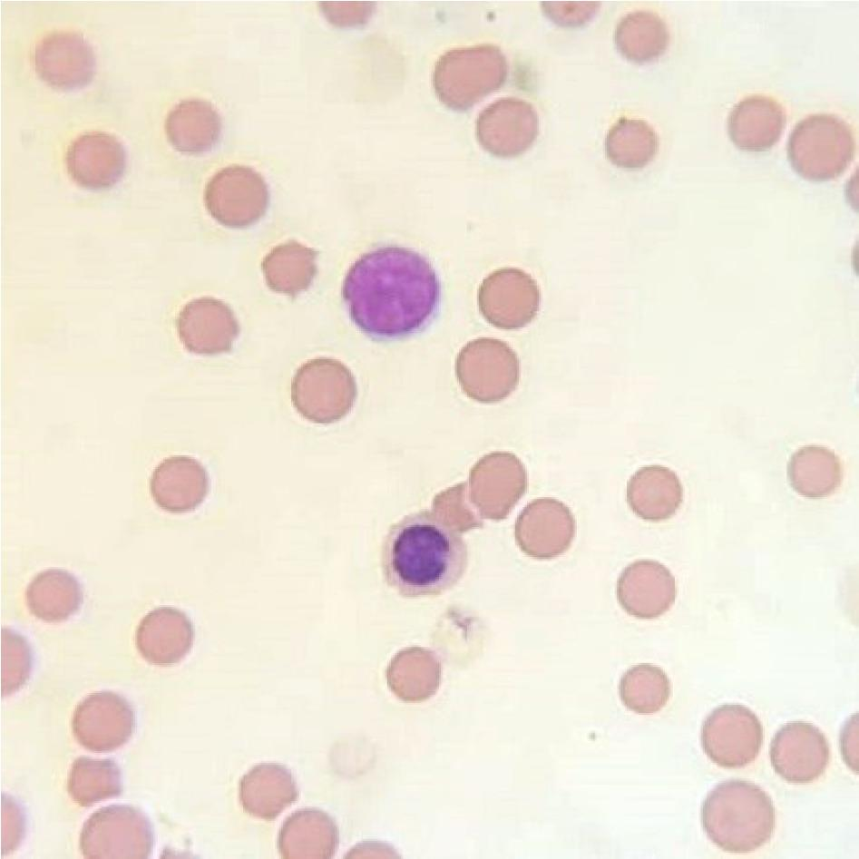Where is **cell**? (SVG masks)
Instances as JSON below:
<instances>
[{
  "mask_svg": "<svg viewBox=\"0 0 859 859\" xmlns=\"http://www.w3.org/2000/svg\"><path fill=\"white\" fill-rule=\"evenodd\" d=\"M342 296L359 330L376 340H395L423 330L433 320L441 284L425 257L412 249L386 246L354 262Z\"/></svg>",
  "mask_w": 859,
  "mask_h": 859,
  "instance_id": "1",
  "label": "cell"
},
{
  "mask_svg": "<svg viewBox=\"0 0 859 859\" xmlns=\"http://www.w3.org/2000/svg\"><path fill=\"white\" fill-rule=\"evenodd\" d=\"M467 562L462 535L430 511L410 513L393 524L382 545L384 578L405 598L447 591L461 580Z\"/></svg>",
  "mask_w": 859,
  "mask_h": 859,
  "instance_id": "2",
  "label": "cell"
},
{
  "mask_svg": "<svg viewBox=\"0 0 859 859\" xmlns=\"http://www.w3.org/2000/svg\"><path fill=\"white\" fill-rule=\"evenodd\" d=\"M701 824L710 841L723 851L751 853L771 840L775 806L759 786L727 780L708 794L701 806Z\"/></svg>",
  "mask_w": 859,
  "mask_h": 859,
  "instance_id": "3",
  "label": "cell"
},
{
  "mask_svg": "<svg viewBox=\"0 0 859 859\" xmlns=\"http://www.w3.org/2000/svg\"><path fill=\"white\" fill-rule=\"evenodd\" d=\"M508 63L502 49L481 44L446 51L435 62L432 83L447 107L467 110L506 81Z\"/></svg>",
  "mask_w": 859,
  "mask_h": 859,
  "instance_id": "4",
  "label": "cell"
},
{
  "mask_svg": "<svg viewBox=\"0 0 859 859\" xmlns=\"http://www.w3.org/2000/svg\"><path fill=\"white\" fill-rule=\"evenodd\" d=\"M855 137L850 124L832 113L811 114L790 133L787 157L805 180L826 181L842 175L854 158Z\"/></svg>",
  "mask_w": 859,
  "mask_h": 859,
  "instance_id": "5",
  "label": "cell"
},
{
  "mask_svg": "<svg viewBox=\"0 0 859 859\" xmlns=\"http://www.w3.org/2000/svg\"><path fill=\"white\" fill-rule=\"evenodd\" d=\"M153 846L151 821L131 805L96 810L85 820L79 838L84 858H149Z\"/></svg>",
  "mask_w": 859,
  "mask_h": 859,
  "instance_id": "6",
  "label": "cell"
},
{
  "mask_svg": "<svg viewBox=\"0 0 859 859\" xmlns=\"http://www.w3.org/2000/svg\"><path fill=\"white\" fill-rule=\"evenodd\" d=\"M291 402L307 421L330 424L350 409L356 388L349 370L339 361L315 358L300 366L291 381Z\"/></svg>",
  "mask_w": 859,
  "mask_h": 859,
  "instance_id": "7",
  "label": "cell"
},
{
  "mask_svg": "<svg viewBox=\"0 0 859 859\" xmlns=\"http://www.w3.org/2000/svg\"><path fill=\"white\" fill-rule=\"evenodd\" d=\"M204 204L220 224L245 229L265 215L269 191L262 175L253 168L231 165L217 171L208 181Z\"/></svg>",
  "mask_w": 859,
  "mask_h": 859,
  "instance_id": "8",
  "label": "cell"
},
{
  "mask_svg": "<svg viewBox=\"0 0 859 859\" xmlns=\"http://www.w3.org/2000/svg\"><path fill=\"white\" fill-rule=\"evenodd\" d=\"M764 739L762 723L748 708L725 704L716 708L701 727V745L708 757L725 768H740L757 757Z\"/></svg>",
  "mask_w": 859,
  "mask_h": 859,
  "instance_id": "9",
  "label": "cell"
},
{
  "mask_svg": "<svg viewBox=\"0 0 859 859\" xmlns=\"http://www.w3.org/2000/svg\"><path fill=\"white\" fill-rule=\"evenodd\" d=\"M71 727L77 742L89 751L112 752L126 744L136 727L135 712L122 696L92 693L75 707Z\"/></svg>",
  "mask_w": 859,
  "mask_h": 859,
  "instance_id": "10",
  "label": "cell"
},
{
  "mask_svg": "<svg viewBox=\"0 0 859 859\" xmlns=\"http://www.w3.org/2000/svg\"><path fill=\"white\" fill-rule=\"evenodd\" d=\"M483 317L503 329L522 328L536 317L541 292L534 278L515 268H504L486 277L478 290Z\"/></svg>",
  "mask_w": 859,
  "mask_h": 859,
  "instance_id": "11",
  "label": "cell"
},
{
  "mask_svg": "<svg viewBox=\"0 0 859 859\" xmlns=\"http://www.w3.org/2000/svg\"><path fill=\"white\" fill-rule=\"evenodd\" d=\"M539 133V117L533 105L517 97L500 98L479 113L475 136L491 154L515 157L526 151Z\"/></svg>",
  "mask_w": 859,
  "mask_h": 859,
  "instance_id": "12",
  "label": "cell"
},
{
  "mask_svg": "<svg viewBox=\"0 0 859 859\" xmlns=\"http://www.w3.org/2000/svg\"><path fill=\"white\" fill-rule=\"evenodd\" d=\"M769 756L774 770L783 779L807 784L825 773L830 747L817 727L805 721H793L782 726L775 734Z\"/></svg>",
  "mask_w": 859,
  "mask_h": 859,
  "instance_id": "13",
  "label": "cell"
},
{
  "mask_svg": "<svg viewBox=\"0 0 859 859\" xmlns=\"http://www.w3.org/2000/svg\"><path fill=\"white\" fill-rule=\"evenodd\" d=\"M95 55L90 44L78 33L54 31L36 44L34 65L38 76L59 90L83 87L93 77Z\"/></svg>",
  "mask_w": 859,
  "mask_h": 859,
  "instance_id": "14",
  "label": "cell"
},
{
  "mask_svg": "<svg viewBox=\"0 0 859 859\" xmlns=\"http://www.w3.org/2000/svg\"><path fill=\"white\" fill-rule=\"evenodd\" d=\"M576 520L562 502L543 497L532 501L516 525L521 549L538 560L554 559L571 547L576 535Z\"/></svg>",
  "mask_w": 859,
  "mask_h": 859,
  "instance_id": "15",
  "label": "cell"
},
{
  "mask_svg": "<svg viewBox=\"0 0 859 859\" xmlns=\"http://www.w3.org/2000/svg\"><path fill=\"white\" fill-rule=\"evenodd\" d=\"M176 328L187 350L206 356L229 352L239 334L232 309L214 298L187 303L177 317Z\"/></svg>",
  "mask_w": 859,
  "mask_h": 859,
  "instance_id": "16",
  "label": "cell"
},
{
  "mask_svg": "<svg viewBox=\"0 0 859 859\" xmlns=\"http://www.w3.org/2000/svg\"><path fill=\"white\" fill-rule=\"evenodd\" d=\"M617 599L630 616L641 620L658 618L674 604L676 581L670 571L654 560H639L620 573L616 586Z\"/></svg>",
  "mask_w": 859,
  "mask_h": 859,
  "instance_id": "17",
  "label": "cell"
},
{
  "mask_svg": "<svg viewBox=\"0 0 859 859\" xmlns=\"http://www.w3.org/2000/svg\"><path fill=\"white\" fill-rule=\"evenodd\" d=\"M68 174L79 186L103 190L122 178L126 166V152L112 134L85 132L68 147L65 155Z\"/></svg>",
  "mask_w": 859,
  "mask_h": 859,
  "instance_id": "18",
  "label": "cell"
},
{
  "mask_svg": "<svg viewBox=\"0 0 859 859\" xmlns=\"http://www.w3.org/2000/svg\"><path fill=\"white\" fill-rule=\"evenodd\" d=\"M194 629L190 618L172 607H159L147 613L135 632V645L149 663L171 666L191 649Z\"/></svg>",
  "mask_w": 859,
  "mask_h": 859,
  "instance_id": "19",
  "label": "cell"
},
{
  "mask_svg": "<svg viewBox=\"0 0 859 859\" xmlns=\"http://www.w3.org/2000/svg\"><path fill=\"white\" fill-rule=\"evenodd\" d=\"M209 475L203 465L187 455L164 459L153 470L150 492L156 504L166 512L193 511L209 492Z\"/></svg>",
  "mask_w": 859,
  "mask_h": 859,
  "instance_id": "20",
  "label": "cell"
},
{
  "mask_svg": "<svg viewBox=\"0 0 859 859\" xmlns=\"http://www.w3.org/2000/svg\"><path fill=\"white\" fill-rule=\"evenodd\" d=\"M786 125L783 106L773 97L751 94L740 100L727 118L732 142L746 151H766L780 139Z\"/></svg>",
  "mask_w": 859,
  "mask_h": 859,
  "instance_id": "21",
  "label": "cell"
},
{
  "mask_svg": "<svg viewBox=\"0 0 859 859\" xmlns=\"http://www.w3.org/2000/svg\"><path fill=\"white\" fill-rule=\"evenodd\" d=\"M298 795L291 772L279 764H259L239 781V796L243 810L263 820L278 817L297 801Z\"/></svg>",
  "mask_w": 859,
  "mask_h": 859,
  "instance_id": "22",
  "label": "cell"
},
{
  "mask_svg": "<svg viewBox=\"0 0 859 859\" xmlns=\"http://www.w3.org/2000/svg\"><path fill=\"white\" fill-rule=\"evenodd\" d=\"M339 842L334 819L317 808L292 813L278 836V850L283 858H331Z\"/></svg>",
  "mask_w": 859,
  "mask_h": 859,
  "instance_id": "23",
  "label": "cell"
},
{
  "mask_svg": "<svg viewBox=\"0 0 859 859\" xmlns=\"http://www.w3.org/2000/svg\"><path fill=\"white\" fill-rule=\"evenodd\" d=\"M626 494L630 508L638 517L661 522L677 512L684 493L674 471L662 465H647L631 475Z\"/></svg>",
  "mask_w": 859,
  "mask_h": 859,
  "instance_id": "24",
  "label": "cell"
},
{
  "mask_svg": "<svg viewBox=\"0 0 859 859\" xmlns=\"http://www.w3.org/2000/svg\"><path fill=\"white\" fill-rule=\"evenodd\" d=\"M221 117L215 107L201 99L180 102L168 113L165 132L172 147L183 153L210 151L219 142Z\"/></svg>",
  "mask_w": 859,
  "mask_h": 859,
  "instance_id": "25",
  "label": "cell"
},
{
  "mask_svg": "<svg viewBox=\"0 0 859 859\" xmlns=\"http://www.w3.org/2000/svg\"><path fill=\"white\" fill-rule=\"evenodd\" d=\"M83 600V590L76 578L57 568L38 573L25 591L29 610L46 622L67 620L79 610Z\"/></svg>",
  "mask_w": 859,
  "mask_h": 859,
  "instance_id": "26",
  "label": "cell"
},
{
  "mask_svg": "<svg viewBox=\"0 0 859 859\" xmlns=\"http://www.w3.org/2000/svg\"><path fill=\"white\" fill-rule=\"evenodd\" d=\"M787 474L790 485L798 494L819 499L830 496L840 487L843 468L832 449L805 445L791 456Z\"/></svg>",
  "mask_w": 859,
  "mask_h": 859,
  "instance_id": "27",
  "label": "cell"
},
{
  "mask_svg": "<svg viewBox=\"0 0 859 859\" xmlns=\"http://www.w3.org/2000/svg\"><path fill=\"white\" fill-rule=\"evenodd\" d=\"M317 252L290 240L273 248L264 258L261 269L268 288L296 296L307 290L317 274Z\"/></svg>",
  "mask_w": 859,
  "mask_h": 859,
  "instance_id": "28",
  "label": "cell"
},
{
  "mask_svg": "<svg viewBox=\"0 0 859 859\" xmlns=\"http://www.w3.org/2000/svg\"><path fill=\"white\" fill-rule=\"evenodd\" d=\"M669 31L656 13L639 10L625 15L617 24L614 42L627 60L648 63L659 58L669 44Z\"/></svg>",
  "mask_w": 859,
  "mask_h": 859,
  "instance_id": "29",
  "label": "cell"
},
{
  "mask_svg": "<svg viewBox=\"0 0 859 859\" xmlns=\"http://www.w3.org/2000/svg\"><path fill=\"white\" fill-rule=\"evenodd\" d=\"M659 150V137L646 121L621 117L609 129L605 140L608 159L619 168L636 170L648 165Z\"/></svg>",
  "mask_w": 859,
  "mask_h": 859,
  "instance_id": "30",
  "label": "cell"
},
{
  "mask_svg": "<svg viewBox=\"0 0 859 859\" xmlns=\"http://www.w3.org/2000/svg\"><path fill=\"white\" fill-rule=\"evenodd\" d=\"M67 791L83 807L117 797L123 791L122 771L112 759L80 757L70 769Z\"/></svg>",
  "mask_w": 859,
  "mask_h": 859,
  "instance_id": "31",
  "label": "cell"
},
{
  "mask_svg": "<svg viewBox=\"0 0 859 859\" xmlns=\"http://www.w3.org/2000/svg\"><path fill=\"white\" fill-rule=\"evenodd\" d=\"M670 691V681L665 671L651 664L631 667L623 674L619 685L624 706L640 715L659 711L669 701Z\"/></svg>",
  "mask_w": 859,
  "mask_h": 859,
  "instance_id": "32",
  "label": "cell"
},
{
  "mask_svg": "<svg viewBox=\"0 0 859 859\" xmlns=\"http://www.w3.org/2000/svg\"><path fill=\"white\" fill-rule=\"evenodd\" d=\"M3 696L25 684L32 668L31 649L26 640L11 630L3 629Z\"/></svg>",
  "mask_w": 859,
  "mask_h": 859,
  "instance_id": "33",
  "label": "cell"
},
{
  "mask_svg": "<svg viewBox=\"0 0 859 859\" xmlns=\"http://www.w3.org/2000/svg\"><path fill=\"white\" fill-rule=\"evenodd\" d=\"M389 677L394 693L405 702H420L429 698L438 686L437 669L428 663L414 669L412 666H395Z\"/></svg>",
  "mask_w": 859,
  "mask_h": 859,
  "instance_id": "34",
  "label": "cell"
},
{
  "mask_svg": "<svg viewBox=\"0 0 859 859\" xmlns=\"http://www.w3.org/2000/svg\"><path fill=\"white\" fill-rule=\"evenodd\" d=\"M600 3H542L544 14L561 26H580L599 10Z\"/></svg>",
  "mask_w": 859,
  "mask_h": 859,
  "instance_id": "35",
  "label": "cell"
},
{
  "mask_svg": "<svg viewBox=\"0 0 859 859\" xmlns=\"http://www.w3.org/2000/svg\"><path fill=\"white\" fill-rule=\"evenodd\" d=\"M326 17L337 26H354L367 21L374 11L371 3L319 4Z\"/></svg>",
  "mask_w": 859,
  "mask_h": 859,
  "instance_id": "36",
  "label": "cell"
}]
</instances>
